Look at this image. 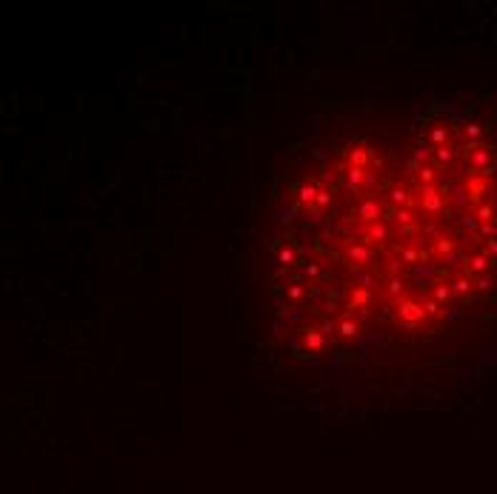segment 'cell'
Wrapping results in <instances>:
<instances>
[{
	"label": "cell",
	"instance_id": "cell-3",
	"mask_svg": "<svg viewBox=\"0 0 497 494\" xmlns=\"http://www.w3.org/2000/svg\"><path fill=\"white\" fill-rule=\"evenodd\" d=\"M388 238V226L383 223V220H378V223H372L366 232V240H386Z\"/></svg>",
	"mask_w": 497,
	"mask_h": 494
},
{
	"label": "cell",
	"instance_id": "cell-19",
	"mask_svg": "<svg viewBox=\"0 0 497 494\" xmlns=\"http://www.w3.org/2000/svg\"><path fill=\"white\" fill-rule=\"evenodd\" d=\"M423 257L426 254H420V252H414V248H406V252H403V260H406V263H414V260H423Z\"/></svg>",
	"mask_w": 497,
	"mask_h": 494
},
{
	"label": "cell",
	"instance_id": "cell-22",
	"mask_svg": "<svg viewBox=\"0 0 497 494\" xmlns=\"http://www.w3.org/2000/svg\"><path fill=\"white\" fill-rule=\"evenodd\" d=\"M428 154H432V148H418V152H414V160H418V163H423Z\"/></svg>",
	"mask_w": 497,
	"mask_h": 494
},
{
	"label": "cell",
	"instance_id": "cell-5",
	"mask_svg": "<svg viewBox=\"0 0 497 494\" xmlns=\"http://www.w3.org/2000/svg\"><path fill=\"white\" fill-rule=\"evenodd\" d=\"M348 260H354V263H368L372 260V252L368 248H363V246H348Z\"/></svg>",
	"mask_w": 497,
	"mask_h": 494
},
{
	"label": "cell",
	"instance_id": "cell-11",
	"mask_svg": "<svg viewBox=\"0 0 497 494\" xmlns=\"http://www.w3.org/2000/svg\"><path fill=\"white\" fill-rule=\"evenodd\" d=\"M432 252H434V254H452V252H454V240H448V238H440L438 240V243H434V248H432Z\"/></svg>",
	"mask_w": 497,
	"mask_h": 494
},
{
	"label": "cell",
	"instance_id": "cell-4",
	"mask_svg": "<svg viewBox=\"0 0 497 494\" xmlns=\"http://www.w3.org/2000/svg\"><path fill=\"white\" fill-rule=\"evenodd\" d=\"M392 203H394V206H414V198H412V194H408V192H406V188H392Z\"/></svg>",
	"mask_w": 497,
	"mask_h": 494
},
{
	"label": "cell",
	"instance_id": "cell-7",
	"mask_svg": "<svg viewBox=\"0 0 497 494\" xmlns=\"http://www.w3.org/2000/svg\"><path fill=\"white\" fill-rule=\"evenodd\" d=\"M366 303H372V292H368V288H358V292L352 294V300H348V306H352V308L366 306Z\"/></svg>",
	"mask_w": 497,
	"mask_h": 494
},
{
	"label": "cell",
	"instance_id": "cell-20",
	"mask_svg": "<svg viewBox=\"0 0 497 494\" xmlns=\"http://www.w3.org/2000/svg\"><path fill=\"white\" fill-rule=\"evenodd\" d=\"M423 308H426V314H432V317H438V314H440L438 300H426V303H423Z\"/></svg>",
	"mask_w": 497,
	"mask_h": 494
},
{
	"label": "cell",
	"instance_id": "cell-1",
	"mask_svg": "<svg viewBox=\"0 0 497 494\" xmlns=\"http://www.w3.org/2000/svg\"><path fill=\"white\" fill-rule=\"evenodd\" d=\"M398 312H400V323H403V328H418L420 323H423V317H426L423 303H414V300H400Z\"/></svg>",
	"mask_w": 497,
	"mask_h": 494
},
{
	"label": "cell",
	"instance_id": "cell-14",
	"mask_svg": "<svg viewBox=\"0 0 497 494\" xmlns=\"http://www.w3.org/2000/svg\"><path fill=\"white\" fill-rule=\"evenodd\" d=\"M448 297H452V286H446V283L434 286V300H438V303H446Z\"/></svg>",
	"mask_w": 497,
	"mask_h": 494
},
{
	"label": "cell",
	"instance_id": "cell-21",
	"mask_svg": "<svg viewBox=\"0 0 497 494\" xmlns=\"http://www.w3.org/2000/svg\"><path fill=\"white\" fill-rule=\"evenodd\" d=\"M314 203H318V206H328V203H332V194H328V192H320Z\"/></svg>",
	"mask_w": 497,
	"mask_h": 494
},
{
	"label": "cell",
	"instance_id": "cell-13",
	"mask_svg": "<svg viewBox=\"0 0 497 494\" xmlns=\"http://www.w3.org/2000/svg\"><path fill=\"white\" fill-rule=\"evenodd\" d=\"M306 346L308 348H320V346H323V334H320V332H314V328H308V332H306Z\"/></svg>",
	"mask_w": 497,
	"mask_h": 494
},
{
	"label": "cell",
	"instance_id": "cell-6",
	"mask_svg": "<svg viewBox=\"0 0 497 494\" xmlns=\"http://www.w3.org/2000/svg\"><path fill=\"white\" fill-rule=\"evenodd\" d=\"M448 286H452V294H460V297H466L468 292H472V286H474V283H472V280H466V277H458V280H452V283H448Z\"/></svg>",
	"mask_w": 497,
	"mask_h": 494
},
{
	"label": "cell",
	"instance_id": "cell-12",
	"mask_svg": "<svg viewBox=\"0 0 497 494\" xmlns=\"http://www.w3.org/2000/svg\"><path fill=\"white\" fill-rule=\"evenodd\" d=\"M318 194H320V192H314V186H303V188H300V192H298V200H300V203H306V206H308V203H312V200H318Z\"/></svg>",
	"mask_w": 497,
	"mask_h": 494
},
{
	"label": "cell",
	"instance_id": "cell-17",
	"mask_svg": "<svg viewBox=\"0 0 497 494\" xmlns=\"http://www.w3.org/2000/svg\"><path fill=\"white\" fill-rule=\"evenodd\" d=\"M446 138H448V134H446V128H443V126L432 128V140H434V143H440V146H443V143H446Z\"/></svg>",
	"mask_w": 497,
	"mask_h": 494
},
{
	"label": "cell",
	"instance_id": "cell-23",
	"mask_svg": "<svg viewBox=\"0 0 497 494\" xmlns=\"http://www.w3.org/2000/svg\"><path fill=\"white\" fill-rule=\"evenodd\" d=\"M388 292H392V294H398V292H400V280H398V277L388 283Z\"/></svg>",
	"mask_w": 497,
	"mask_h": 494
},
{
	"label": "cell",
	"instance_id": "cell-15",
	"mask_svg": "<svg viewBox=\"0 0 497 494\" xmlns=\"http://www.w3.org/2000/svg\"><path fill=\"white\" fill-rule=\"evenodd\" d=\"M394 220H398L400 226H412V223H414V218H412L408 208H398V212H394Z\"/></svg>",
	"mask_w": 497,
	"mask_h": 494
},
{
	"label": "cell",
	"instance_id": "cell-8",
	"mask_svg": "<svg viewBox=\"0 0 497 494\" xmlns=\"http://www.w3.org/2000/svg\"><path fill=\"white\" fill-rule=\"evenodd\" d=\"M348 160H352V166H358V168H363V163L368 160V152L363 146H358V148H352L348 152Z\"/></svg>",
	"mask_w": 497,
	"mask_h": 494
},
{
	"label": "cell",
	"instance_id": "cell-2",
	"mask_svg": "<svg viewBox=\"0 0 497 494\" xmlns=\"http://www.w3.org/2000/svg\"><path fill=\"white\" fill-rule=\"evenodd\" d=\"M358 218L366 220V223H378L380 220V203L378 200H366V203H360L358 206Z\"/></svg>",
	"mask_w": 497,
	"mask_h": 494
},
{
	"label": "cell",
	"instance_id": "cell-9",
	"mask_svg": "<svg viewBox=\"0 0 497 494\" xmlns=\"http://www.w3.org/2000/svg\"><path fill=\"white\" fill-rule=\"evenodd\" d=\"M454 158H458V148H454V146H448V143L438 146V160H440V163H452Z\"/></svg>",
	"mask_w": 497,
	"mask_h": 494
},
{
	"label": "cell",
	"instance_id": "cell-18",
	"mask_svg": "<svg viewBox=\"0 0 497 494\" xmlns=\"http://www.w3.org/2000/svg\"><path fill=\"white\" fill-rule=\"evenodd\" d=\"M354 332H358V323H352V320H343V323H340V334L352 337Z\"/></svg>",
	"mask_w": 497,
	"mask_h": 494
},
{
	"label": "cell",
	"instance_id": "cell-10",
	"mask_svg": "<svg viewBox=\"0 0 497 494\" xmlns=\"http://www.w3.org/2000/svg\"><path fill=\"white\" fill-rule=\"evenodd\" d=\"M363 180H366L363 168H358V166H352V168H348V183H346L348 188H354V192H358V186L363 183Z\"/></svg>",
	"mask_w": 497,
	"mask_h": 494
},
{
	"label": "cell",
	"instance_id": "cell-16",
	"mask_svg": "<svg viewBox=\"0 0 497 494\" xmlns=\"http://www.w3.org/2000/svg\"><path fill=\"white\" fill-rule=\"evenodd\" d=\"M418 180H420V183H434V168H432V166H420Z\"/></svg>",
	"mask_w": 497,
	"mask_h": 494
}]
</instances>
